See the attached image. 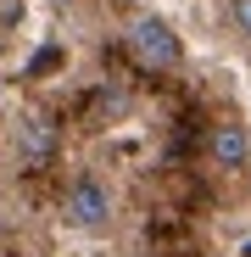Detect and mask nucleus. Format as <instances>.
Masks as SVG:
<instances>
[{"instance_id":"nucleus-1","label":"nucleus","mask_w":251,"mask_h":257,"mask_svg":"<svg viewBox=\"0 0 251 257\" xmlns=\"http://www.w3.org/2000/svg\"><path fill=\"white\" fill-rule=\"evenodd\" d=\"M123 45H129L140 73H173L184 62V39H179V28L162 12H134L129 28H123Z\"/></svg>"},{"instance_id":"nucleus-2","label":"nucleus","mask_w":251,"mask_h":257,"mask_svg":"<svg viewBox=\"0 0 251 257\" xmlns=\"http://www.w3.org/2000/svg\"><path fill=\"white\" fill-rule=\"evenodd\" d=\"M62 218H67V229H78V235H106V229L117 224V196H112V185H106L101 174H73L67 190H62Z\"/></svg>"},{"instance_id":"nucleus-3","label":"nucleus","mask_w":251,"mask_h":257,"mask_svg":"<svg viewBox=\"0 0 251 257\" xmlns=\"http://www.w3.org/2000/svg\"><path fill=\"white\" fill-rule=\"evenodd\" d=\"M12 140H17V157H23L28 168H45V162H56V151H62V128H56V117H45V112H23V117L12 123Z\"/></svg>"},{"instance_id":"nucleus-4","label":"nucleus","mask_w":251,"mask_h":257,"mask_svg":"<svg viewBox=\"0 0 251 257\" xmlns=\"http://www.w3.org/2000/svg\"><path fill=\"white\" fill-rule=\"evenodd\" d=\"M206 162L223 168V174H245L251 168V128L245 123H212V135H206Z\"/></svg>"},{"instance_id":"nucleus-5","label":"nucleus","mask_w":251,"mask_h":257,"mask_svg":"<svg viewBox=\"0 0 251 257\" xmlns=\"http://www.w3.org/2000/svg\"><path fill=\"white\" fill-rule=\"evenodd\" d=\"M234 28L251 39V0H234Z\"/></svg>"}]
</instances>
